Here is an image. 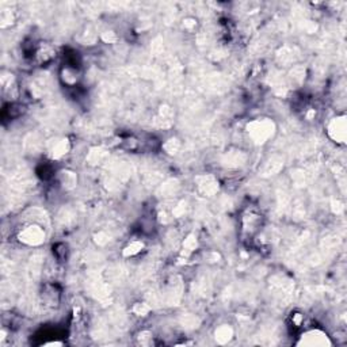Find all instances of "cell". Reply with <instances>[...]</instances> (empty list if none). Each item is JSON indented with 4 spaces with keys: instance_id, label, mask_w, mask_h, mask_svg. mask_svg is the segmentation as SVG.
Listing matches in <instances>:
<instances>
[{
    "instance_id": "6da1fadb",
    "label": "cell",
    "mask_w": 347,
    "mask_h": 347,
    "mask_svg": "<svg viewBox=\"0 0 347 347\" xmlns=\"http://www.w3.org/2000/svg\"><path fill=\"white\" fill-rule=\"evenodd\" d=\"M44 232L38 227H29L21 233V240L28 244H38L44 240Z\"/></svg>"
},
{
    "instance_id": "7a4b0ae2",
    "label": "cell",
    "mask_w": 347,
    "mask_h": 347,
    "mask_svg": "<svg viewBox=\"0 0 347 347\" xmlns=\"http://www.w3.org/2000/svg\"><path fill=\"white\" fill-rule=\"evenodd\" d=\"M345 129H346V126H345V118L343 117L335 118V119H334V122L331 123L330 132L335 130L336 135L334 136V139H335L338 143H343V141H345V136H346Z\"/></svg>"
}]
</instances>
